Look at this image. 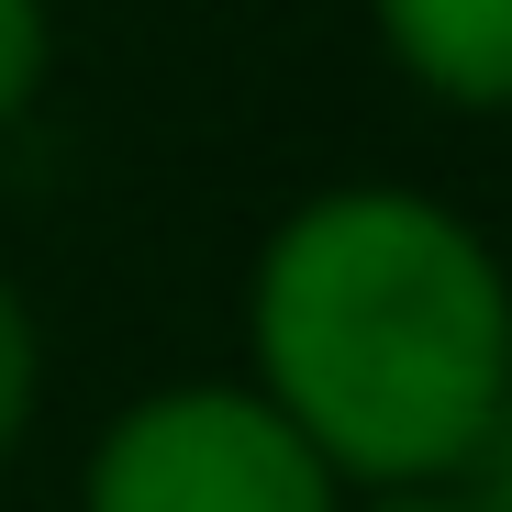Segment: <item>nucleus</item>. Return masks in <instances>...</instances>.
I'll return each instance as SVG.
<instances>
[{
  "instance_id": "obj_1",
  "label": "nucleus",
  "mask_w": 512,
  "mask_h": 512,
  "mask_svg": "<svg viewBox=\"0 0 512 512\" xmlns=\"http://www.w3.org/2000/svg\"><path fill=\"white\" fill-rule=\"evenodd\" d=\"M256 357L312 457L446 479L512 401V290L457 212L334 190L256 268Z\"/></svg>"
},
{
  "instance_id": "obj_2",
  "label": "nucleus",
  "mask_w": 512,
  "mask_h": 512,
  "mask_svg": "<svg viewBox=\"0 0 512 512\" xmlns=\"http://www.w3.org/2000/svg\"><path fill=\"white\" fill-rule=\"evenodd\" d=\"M90 512H334V479L279 401L156 390L101 435Z\"/></svg>"
},
{
  "instance_id": "obj_3",
  "label": "nucleus",
  "mask_w": 512,
  "mask_h": 512,
  "mask_svg": "<svg viewBox=\"0 0 512 512\" xmlns=\"http://www.w3.org/2000/svg\"><path fill=\"white\" fill-rule=\"evenodd\" d=\"M390 56L468 112H512V0H379Z\"/></svg>"
},
{
  "instance_id": "obj_4",
  "label": "nucleus",
  "mask_w": 512,
  "mask_h": 512,
  "mask_svg": "<svg viewBox=\"0 0 512 512\" xmlns=\"http://www.w3.org/2000/svg\"><path fill=\"white\" fill-rule=\"evenodd\" d=\"M45 78V0H0V123L34 101Z\"/></svg>"
},
{
  "instance_id": "obj_5",
  "label": "nucleus",
  "mask_w": 512,
  "mask_h": 512,
  "mask_svg": "<svg viewBox=\"0 0 512 512\" xmlns=\"http://www.w3.org/2000/svg\"><path fill=\"white\" fill-rule=\"evenodd\" d=\"M457 479H468V501H457V512H512V401L479 423V446L457 457Z\"/></svg>"
},
{
  "instance_id": "obj_6",
  "label": "nucleus",
  "mask_w": 512,
  "mask_h": 512,
  "mask_svg": "<svg viewBox=\"0 0 512 512\" xmlns=\"http://www.w3.org/2000/svg\"><path fill=\"white\" fill-rule=\"evenodd\" d=\"M23 412H34V323H23L12 290H0V446L23 435Z\"/></svg>"
},
{
  "instance_id": "obj_7",
  "label": "nucleus",
  "mask_w": 512,
  "mask_h": 512,
  "mask_svg": "<svg viewBox=\"0 0 512 512\" xmlns=\"http://www.w3.org/2000/svg\"><path fill=\"white\" fill-rule=\"evenodd\" d=\"M379 512H457V501H379Z\"/></svg>"
}]
</instances>
